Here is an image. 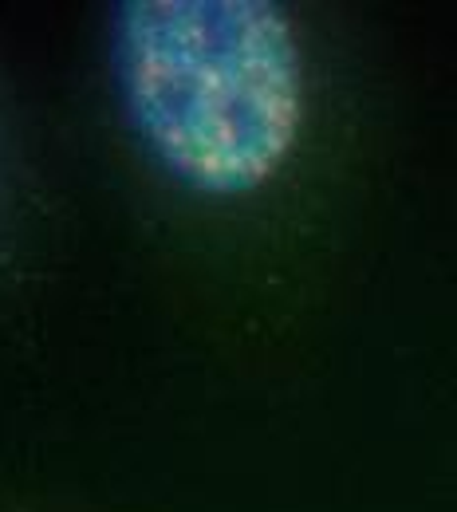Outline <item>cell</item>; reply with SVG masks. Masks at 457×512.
<instances>
[{
	"label": "cell",
	"instance_id": "1",
	"mask_svg": "<svg viewBox=\"0 0 457 512\" xmlns=\"http://www.w3.org/2000/svg\"><path fill=\"white\" fill-rule=\"evenodd\" d=\"M115 79L142 146L194 193H257L296 154L308 87L280 4H119Z\"/></svg>",
	"mask_w": 457,
	"mask_h": 512
}]
</instances>
